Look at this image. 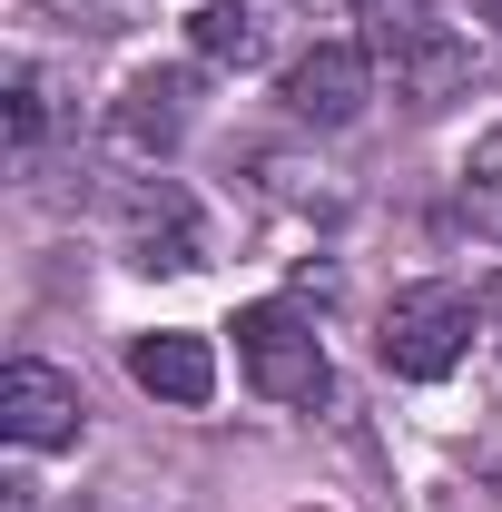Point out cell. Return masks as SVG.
<instances>
[{"mask_svg":"<svg viewBox=\"0 0 502 512\" xmlns=\"http://www.w3.org/2000/svg\"><path fill=\"white\" fill-rule=\"evenodd\" d=\"M394 69H404V89H414V109H443V99L463 89V69H473V60H463L453 40H424V50H404Z\"/></svg>","mask_w":502,"mask_h":512,"instance_id":"9","label":"cell"},{"mask_svg":"<svg viewBox=\"0 0 502 512\" xmlns=\"http://www.w3.org/2000/svg\"><path fill=\"white\" fill-rule=\"evenodd\" d=\"M79 424H89V404H79V384L60 365H40V355H20L10 375H0V434L20 453H60L79 444Z\"/></svg>","mask_w":502,"mask_h":512,"instance_id":"3","label":"cell"},{"mask_svg":"<svg viewBox=\"0 0 502 512\" xmlns=\"http://www.w3.org/2000/svg\"><path fill=\"white\" fill-rule=\"evenodd\" d=\"M483 316H493V345H502V276L483 286Z\"/></svg>","mask_w":502,"mask_h":512,"instance_id":"13","label":"cell"},{"mask_svg":"<svg viewBox=\"0 0 502 512\" xmlns=\"http://www.w3.org/2000/svg\"><path fill=\"white\" fill-rule=\"evenodd\" d=\"M375 355H384V375H404V384L453 375V365L473 355V286H453V276L394 286V306H384V325H375Z\"/></svg>","mask_w":502,"mask_h":512,"instance_id":"1","label":"cell"},{"mask_svg":"<svg viewBox=\"0 0 502 512\" xmlns=\"http://www.w3.org/2000/svg\"><path fill=\"white\" fill-rule=\"evenodd\" d=\"M375 99V60L355 40H315L306 60H286V109L306 128H355Z\"/></svg>","mask_w":502,"mask_h":512,"instance_id":"4","label":"cell"},{"mask_svg":"<svg viewBox=\"0 0 502 512\" xmlns=\"http://www.w3.org/2000/svg\"><path fill=\"white\" fill-rule=\"evenodd\" d=\"M355 20H365V40H375L384 60H404V50H424V40H434L424 0H355Z\"/></svg>","mask_w":502,"mask_h":512,"instance_id":"10","label":"cell"},{"mask_svg":"<svg viewBox=\"0 0 502 512\" xmlns=\"http://www.w3.org/2000/svg\"><path fill=\"white\" fill-rule=\"evenodd\" d=\"M128 375L158 404H207L217 394V355H207V335H138L128 345Z\"/></svg>","mask_w":502,"mask_h":512,"instance_id":"7","label":"cell"},{"mask_svg":"<svg viewBox=\"0 0 502 512\" xmlns=\"http://www.w3.org/2000/svg\"><path fill=\"white\" fill-rule=\"evenodd\" d=\"M188 99H197L188 69H148V79H128V99H119V119H109V138H119V148H138V158H158V148H178Z\"/></svg>","mask_w":502,"mask_h":512,"instance_id":"6","label":"cell"},{"mask_svg":"<svg viewBox=\"0 0 502 512\" xmlns=\"http://www.w3.org/2000/svg\"><path fill=\"white\" fill-rule=\"evenodd\" d=\"M237 365H247V384L266 404H296V414H315V404L335 394L325 335H315L296 306H247V316H237Z\"/></svg>","mask_w":502,"mask_h":512,"instance_id":"2","label":"cell"},{"mask_svg":"<svg viewBox=\"0 0 502 512\" xmlns=\"http://www.w3.org/2000/svg\"><path fill=\"white\" fill-rule=\"evenodd\" d=\"M188 40H197V60H217V69H247L256 50H266V30H256L247 0H197Z\"/></svg>","mask_w":502,"mask_h":512,"instance_id":"8","label":"cell"},{"mask_svg":"<svg viewBox=\"0 0 502 512\" xmlns=\"http://www.w3.org/2000/svg\"><path fill=\"white\" fill-rule=\"evenodd\" d=\"M473 10H483V20H493V30H502V0H473Z\"/></svg>","mask_w":502,"mask_h":512,"instance_id":"14","label":"cell"},{"mask_svg":"<svg viewBox=\"0 0 502 512\" xmlns=\"http://www.w3.org/2000/svg\"><path fill=\"white\" fill-rule=\"evenodd\" d=\"M473 197H483V217L502 227V128L483 138V158H473Z\"/></svg>","mask_w":502,"mask_h":512,"instance_id":"11","label":"cell"},{"mask_svg":"<svg viewBox=\"0 0 502 512\" xmlns=\"http://www.w3.org/2000/svg\"><path fill=\"white\" fill-rule=\"evenodd\" d=\"M10 148H40V79H10Z\"/></svg>","mask_w":502,"mask_h":512,"instance_id":"12","label":"cell"},{"mask_svg":"<svg viewBox=\"0 0 502 512\" xmlns=\"http://www.w3.org/2000/svg\"><path fill=\"white\" fill-rule=\"evenodd\" d=\"M119 227H128V256L148 266V276H188L197 266V207L178 178H138L119 207Z\"/></svg>","mask_w":502,"mask_h":512,"instance_id":"5","label":"cell"}]
</instances>
